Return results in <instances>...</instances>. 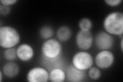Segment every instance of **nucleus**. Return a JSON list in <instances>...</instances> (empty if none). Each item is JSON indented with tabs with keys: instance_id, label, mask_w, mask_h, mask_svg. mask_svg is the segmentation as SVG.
<instances>
[{
	"instance_id": "f257e3e1",
	"label": "nucleus",
	"mask_w": 123,
	"mask_h": 82,
	"mask_svg": "<svg viewBox=\"0 0 123 82\" xmlns=\"http://www.w3.org/2000/svg\"><path fill=\"white\" fill-rule=\"evenodd\" d=\"M61 43L57 39L51 38L45 40L42 45L41 53L43 60L46 64L51 65V69L53 64L55 67H60L57 66V64L62 53V46Z\"/></svg>"
},
{
	"instance_id": "f03ea898",
	"label": "nucleus",
	"mask_w": 123,
	"mask_h": 82,
	"mask_svg": "<svg viewBox=\"0 0 123 82\" xmlns=\"http://www.w3.org/2000/svg\"><path fill=\"white\" fill-rule=\"evenodd\" d=\"M105 32L112 36H123V14L120 11H113L108 14L103 23Z\"/></svg>"
},
{
	"instance_id": "7ed1b4c3",
	"label": "nucleus",
	"mask_w": 123,
	"mask_h": 82,
	"mask_svg": "<svg viewBox=\"0 0 123 82\" xmlns=\"http://www.w3.org/2000/svg\"><path fill=\"white\" fill-rule=\"evenodd\" d=\"M21 36L18 30L11 26H1L0 46L4 49L14 48L18 44Z\"/></svg>"
},
{
	"instance_id": "20e7f679",
	"label": "nucleus",
	"mask_w": 123,
	"mask_h": 82,
	"mask_svg": "<svg viewBox=\"0 0 123 82\" xmlns=\"http://www.w3.org/2000/svg\"><path fill=\"white\" fill-rule=\"evenodd\" d=\"M94 64V58L89 52L81 50L76 52L72 58V64L75 68L82 71H86Z\"/></svg>"
},
{
	"instance_id": "39448f33",
	"label": "nucleus",
	"mask_w": 123,
	"mask_h": 82,
	"mask_svg": "<svg viewBox=\"0 0 123 82\" xmlns=\"http://www.w3.org/2000/svg\"><path fill=\"white\" fill-rule=\"evenodd\" d=\"M115 61L113 53L110 50H99L96 54L94 63L100 69H107L112 66Z\"/></svg>"
},
{
	"instance_id": "423d86ee",
	"label": "nucleus",
	"mask_w": 123,
	"mask_h": 82,
	"mask_svg": "<svg viewBox=\"0 0 123 82\" xmlns=\"http://www.w3.org/2000/svg\"><path fill=\"white\" fill-rule=\"evenodd\" d=\"M29 82H47L49 80V71L43 67H34L31 68L26 75Z\"/></svg>"
},
{
	"instance_id": "0eeeda50",
	"label": "nucleus",
	"mask_w": 123,
	"mask_h": 82,
	"mask_svg": "<svg viewBox=\"0 0 123 82\" xmlns=\"http://www.w3.org/2000/svg\"><path fill=\"white\" fill-rule=\"evenodd\" d=\"M93 42L94 38L90 31L80 30L76 34L75 44L81 50H89L93 45Z\"/></svg>"
},
{
	"instance_id": "6e6552de",
	"label": "nucleus",
	"mask_w": 123,
	"mask_h": 82,
	"mask_svg": "<svg viewBox=\"0 0 123 82\" xmlns=\"http://www.w3.org/2000/svg\"><path fill=\"white\" fill-rule=\"evenodd\" d=\"M94 42L96 47L99 50H110L114 44V38L112 35L103 31L96 35Z\"/></svg>"
},
{
	"instance_id": "1a4fd4ad",
	"label": "nucleus",
	"mask_w": 123,
	"mask_h": 82,
	"mask_svg": "<svg viewBox=\"0 0 123 82\" xmlns=\"http://www.w3.org/2000/svg\"><path fill=\"white\" fill-rule=\"evenodd\" d=\"M16 49L18 58L22 62H29L34 57V49L31 45L28 43H23L20 45Z\"/></svg>"
},
{
	"instance_id": "9d476101",
	"label": "nucleus",
	"mask_w": 123,
	"mask_h": 82,
	"mask_svg": "<svg viewBox=\"0 0 123 82\" xmlns=\"http://www.w3.org/2000/svg\"><path fill=\"white\" fill-rule=\"evenodd\" d=\"M66 80L70 82H80L86 77V71H82L70 65L65 70Z\"/></svg>"
},
{
	"instance_id": "9b49d317",
	"label": "nucleus",
	"mask_w": 123,
	"mask_h": 82,
	"mask_svg": "<svg viewBox=\"0 0 123 82\" xmlns=\"http://www.w3.org/2000/svg\"><path fill=\"white\" fill-rule=\"evenodd\" d=\"M4 76L7 78H14L20 72L18 65L12 62H8L3 65L1 69Z\"/></svg>"
},
{
	"instance_id": "f8f14e48",
	"label": "nucleus",
	"mask_w": 123,
	"mask_h": 82,
	"mask_svg": "<svg viewBox=\"0 0 123 82\" xmlns=\"http://www.w3.org/2000/svg\"><path fill=\"white\" fill-rule=\"evenodd\" d=\"M66 80L65 70L61 67H55L49 70V80L52 82H63Z\"/></svg>"
},
{
	"instance_id": "ddd939ff",
	"label": "nucleus",
	"mask_w": 123,
	"mask_h": 82,
	"mask_svg": "<svg viewBox=\"0 0 123 82\" xmlns=\"http://www.w3.org/2000/svg\"><path fill=\"white\" fill-rule=\"evenodd\" d=\"M72 36V30L70 27L67 26H62L57 30V38L60 42L68 41Z\"/></svg>"
},
{
	"instance_id": "4468645a",
	"label": "nucleus",
	"mask_w": 123,
	"mask_h": 82,
	"mask_svg": "<svg viewBox=\"0 0 123 82\" xmlns=\"http://www.w3.org/2000/svg\"><path fill=\"white\" fill-rule=\"evenodd\" d=\"M39 34L41 38L47 40L52 38L54 35V31L50 26L45 25L40 29Z\"/></svg>"
},
{
	"instance_id": "2eb2a0df",
	"label": "nucleus",
	"mask_w": 123,
	"mask_h": 82,
	"mask_svg": "<svg viewBox=\"0 0 123 82\" xmlns=\"http://www.w3.org/2000/svg\"><path fill=\"white\" fill-rule=\"evenodd\" d=\"M3 56L5 59L7 61H14L18 58L17 49L14 48L5 49L4 51Z\"/></svg>"
},
{
	"instance_id": "dca6fc26",
	"label": "nucleus",
	"mask_w": 123,
	"mask_h": 82,
	"mask_svg": "<svg viewBox=\"0 0 123 82\" xmlns=\"http://www.w3.org/2000/svg\"><path fill=\"white\" fill-rule=\"evenodd\" d=\"M93 24L92 21L89 18H84L80 19L79 22V27L80 30L90 31Z\"/></svg>"
},
{
	"instance_id": "f3484780",
	"label": "nucleus",
	"mask_w": 123,
	"mask_h": 82,
	"mask_svg": "<svg viewBox=\"0 0 123 82\" xmlns=\"http://www.w3.org/2000/svg\"><path fill=\"white\" fill-rule=\"evenodd\" d=\"M88 70V76L92 80L97 81L101 78L102 72L101 70L98 67L92 66Z\"/></svg>"
},
{
	"instance_id": "a211bd4d",
	"label": "nucleus",
	"mask_w": 123,
	"mask_h": 82,
	"mask_svg": "<svg viewBox=\"0 0 123 82\" xmlns=\"http://www.w3.org/2000/svg\"><path fill=\"white\" fill-rule=\"evenodd\" d=\"M11 8L10 6H7L0 4V14L1 15H7L10 13Z\"/></svg>"
},
{
	"instance_id": "6ab92c4d",
	"label": "nucleus",
	"mask_w": 123,
	"mask_h": 82,
	"mask_svg": "<svg viewBox=\"0 0 123 82\" xmlns=\"http://www.w3.org/2000/svg\"><path fill=\"white\" fill-rule=\"evenodd\" d=\"M104 2L109 6L116 7L120 5L122 1V0H105Z\"/></svg>"
},
{
	"instance_id": "aec40b11",
	"label": "nucleus",
	"mask_w": 123,
	"mask_h": 82,
	"mask_svg": "<svg viewBox=\"0 0 123 82\" xmlns=\"http://www.w3.org/2000/svg\"><path fill=\"white\" fill-rule=\"evenodd\" d=\"M17 2L18 0H1L0 1L1 4L10 7V6L14 5Z\"/></svg>"
},
{
	"instance_id": "412c9836",
	"label": "nucleus",
	"mask_w": 123,
	"mask_h": 82,
	"mask_svg": "<svg viewBox=\"0 0 123 82\" xmlns=\"http://www.w3.org/2000/svg\"><path fill=\"white\" fill-rule=\"evenodd\" d=\"M123 37L121 38V43H120V46H121V50L122 51V52H123Z\"/></svg>"
},
{
	"instance_id": "4be33fe9",
	"label": "nucleus",
	"mask_w": 123,
	"mask_h": 82,
	"mask_svg": "<svg viewBox=\"0 0 123 82\" xmlns=\"http://www.w3.org/2000/svg\"><path fill=\"white\" fill-rule=\"evenodd\" d=\"M0 76H0V81L2 82V80H3V76H4V74L2 72V70H1V71H0Z\"/></svg>"
}]
</instances>
